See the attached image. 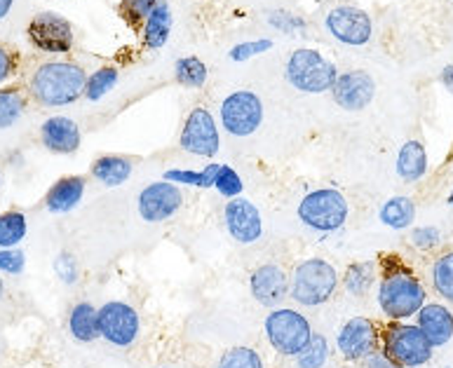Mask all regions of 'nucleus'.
Here are the masks:
<instances>
[{"label":"nucleus","instance_id":"a19ab883","mask_svg":"<svg viewBox=\"0 0 453 368\" xmlns=\"http://www.w3.org/2000/svg\"><path fill=\"white\" fill-rule=\"evenodd\" d=\"M57 272H59L64 281H73L75 275H78V268H75L73 258L68 254L59 256V258H57Z\"/></svg>","mask_w":453,"mask_h":368},{"label":"nucleus","instance_id":"a878e982","mask_svg":"<svg viewBox=\"0 0 453 368\" xmlns=\"http://www.w3.org/2000/svg\"><path fill=\"white\" fill-rule=\"evenodd\" d=\"M413 218H416V204L409 197H393L380 209V221L393 230L409 228Z\"/></svg>","mask_w":453,"mask_h":368},{"label":"nucleus","instance_id":"39448f33","mask_svg":"<svg viewBox=\"0 0 453 368\" xmlns=\"http://www.w3.org/2000/svg\"><path fill=\"white\" fill-rule=\"evenodd\" d=\"M284 75H287L291 88H296L298 92L325 94L332 92L334 82L339 78V71L318 50L301 47V50H294L289 54Z\"/></svg>","mask_w":453,"mask_h":368},{"label":"nucleus","instance_id":"de8ad7c7","mask_svg":"<svg viewBox=\"0 0 453 368\" xmlns=\"http://www.w3.org/2000/svg\"><path fill=\"white\" fill-rule=\"evenodd\" d=\"M0 183H3V181H0Z\"/></svg>","mask_w":453,"mask_h":368},{"label":"nucleus","instance_id":"e433bc0d","mask_svg":"<svg viewBox=\"0 0 453 368\" xmlns=\"http://www.w3.org/2000/svg\"><path fill=\"white\" fill-rule=\"evenodd\" d=\"M157 3L160 0H122V14L127 17L129 24H139V21H146Z\"/></svg>","mask_w":453,"mask_h":368},{"label":"nucleus","instance_id":"c03bdc74","mask_svg":"<svg viewBox=\"0 0 453 368\" xmlns=\"http://www.w3.org/2000/svg\"><path fill=\"white\" fill-rule=\"evenodd\" d=\"M14 0H0V19H5L10 10H12Z\"/></svg>","mask_w":453,"mask_h":368},{"label":"nucleus","instance_id":"f704fd0d","mask_svg":"<svg viewBox=\"0 0 453 368\" xmlns=\"http://www.w3.org/2000/svg\"><path fill=\"white\" fill-rule=\"evenodd\" d=\"M217 368H264V362L251 348H233L224 352Z\"/></svg>","mask_w":453,"mask_h":368},{"label":"nucleus","instance_id":"dca6fc26","mask_svg":"<svg viewBox=\"0 0 453 368\" xmlns=\"http://www.w3.org/2000/svg\"><path fill=\"white\" fill-rule=\"evenodd\" d=\"M334 101L339 104L343 111H365L372 104L373 94H376V82L365 71H348L336 78L332 88Z\"/></svg>","mask_w":453,"mask_h":368},{"label":"nucleus","instance_id":"5701e85b","mask_svg":"<svg viewBox=\"0 0 453 368\" xmlns=\"http://www.w3.org/2000/svg\"><path fill=\"white\" fill-rule=\"evenodd\" d=\"M427 172L426 148L418 141H406L397 155V174L402 181L416 183L420 181Z\"/></svg>","mask_w":453,"mask_h":368},{"label":"nucleus","instance_id":"49530a36","mask_svg":"<svg viewBox=\"0 0 453 368\" xmlns=\"http://www.w3.org/2000/svg\"><path fill=\"white\" fill-rule=\"evenodd\" d=\"M449 204H451V207H453V193L449 195Z\"/></svg>","mask_w":453,"mask_h":368},{"label":"nucleus","instance_id":"b1692460","mask_svg":"<svg viewBox=\"0 0 453 368\" xmlns=\"http://www.w3.org/2000/svg\"><path fill=\"white\" fill-rule=\"evenodd\" d=\"M68 331L78 342H92L99 338L96 308L92 303H78L68 317Z\"/></svg>","mask_w":453,"mask_h":368},{"label":"nucleus","instance_id":"c85d7f7f","mask_svg":"<svg viewBox=\"0 0 453 368\" xmlns=\"http://www.w3.org/2000/svg\"><path fill=\"white\" fill-rule=\"evenodd\" d=\"M27 111V94L19 88H0V129L12 127Z\"/></svg>","mask_w":453,"mask_h":368},{"label":"nucleus","instance_id":"ddd939ff","mask_svg":"<svg viewBox=\"0 0 453 368\" xmlns=\"http://www.w3.org/2000/svg\"><path fill=\"white\" fill-rule=\"evenodd\" d=\"M183 207L181 188L170 181H156L139 193L136 209L146 223H165L174 218Z\"/></svg>","mask_w":453,"mask_h":368},{"label":"nucleus","instance_id":"393cba45","mask_svg":"<svg viewBox=\"0 0 453 368\" xmlns=\"http://www.w3.org/2000/svg\"><path fill=\"white\" fill-rule=\"evenodd\" d=\"M28 233L27 214L21 209H10L0 214V249H14Z\"/></svg>","mask_w":453,"mask_h":368},{"label":"nucleus","instance_id":"c9c22d12","mask_svg":"<svg viewBox=\"0 0 453 368\" xmlns=\"http://www.w3.org/2000/svg\"><path fill=\"white\" fill-rule=\"evenodd\" d=\"M268 50H273V41H250V42H240V45L233 47V50L228 52V57L233 61H237V64H242V61L254 59V57H258V54L268 52Z\"/></svg>","mask_w":453,"mask_h":368},{"label":"nucleus","instance_id":"20e7f679","mask_svg":"<svg viewBox=\"0 0 453 368\" xmlns=\"http://www.w3.org/2000/svg\"><path fill=\"white\" fill-rule=\"evenodd\" d=\"M339 287V275L332 263L322 258H308L301 261L294 268V275L289 280L291 298L303 305V308H318L325 305Z\"/></svg>","mask_w":453,"mask_h":368},{"label":"nucleus","instance_id":"f03ea898","mask_svg":"<svg viewBox=\"0 0 453 368\" xmlns=\"http://www.w3.org/2000/svg\"><path fill=\"white\" fill-rule=\"evenodd\" d=\"M88 73L73 61H48L35 68L28 78V92L41 106H71L85 94Z\"/></svg>","mask_w":453,"mask_h":368},{"label":"nucleus","instance_id":"4be33fe9","mask_svg":"<svg viewBox=\"0 0 453 368\" xmlns=\"http://www.w3.org/2000/svg\"><path fill=\"white\" fill-rule=\"evenodd\" d=\"M172 34V10L170 5L160 0L156 7H153V12L146 17L143 21V42L150 50H160L165 42L170 41Z\"/></svg>","mask_w":453,"mask_h":368},{"label":"nucleus","instance_id":"412c9836","mask_svg":"<svg viewBox=\"0 0 453 368\" xmlns=\"http://www.w3.org/2000/svg\"><path fill=\"white\" fill-rule=\"evenodd\" d=\"M134 172V162L125 155H102L92 162V176L106 188L122 186Z\"/></svg>","mask_w":453,"mask_h":368},{"label":"nucleus","instance_id":"9b49d317","mask_svg":"<svg viewBox=\"0 0 453 368\" xmlns=\"http://www.w3.org/2000/svg\"><path fill=\"white\" fill-rule=\"evenodd\" d=\"M325 27L334 41L348 47H362L372 41V17L355 5H339L329 10Z\"/></svg>","mask_w":453,"mask_h":368},{"label":"nucleus","instance_id":"9d476101","mask_svg":"<svg viewBox=\"0 0 453 368\" xmlns=\"http://www.w3.org/2000/svg\"><path fill=\"white\" fill-rule=\"evenodd\" d=\"M181 148L186 153L196 155V157H214L221 148V136L214 115L207 108H193L183 122Z\"/></svg>","mask_w":453,"mask_h":368},{"label":"nucleus","instance_id":"0eeeda50","mask_svg":"<svg viewBox=\"0 0 453 368\" xmlns=\"http://www.w3.org/2000/svg\"><path fill=\"white\" fill-rule=\"evenodd\" d=\"M265 335L273 349L282 356H298L311 342L312 328L298 310L275 308L265 317Z\"/></svg>","mask_w":453,"mask_h":368},{"label":"nucleus","instance_id":"4c0bfd02","mask_svg":"<svg viewBox=\"0 0 453 368\" xmlns=\"http://www.w3.org/2000/svg\"><path fill=\"white\" fill-rule=\"evenodd\" d=\"M27 265V256L19 249H0V272L5 275H19Z\"/></svg>","mask_w":453,"mask_h":368},{"label":"nucleus","instance_id":"a211bd4d","mask_svg":"<svg viewBox=\"0 0 453 368\" xmlns=\"http://www.w3.org/2000/svg\"><path fill=\"white\" fill-rule=\"evenodd\" d=\"M41 141L50 153L73 155L81 148V127L66 115H55L41 125Z\"/></svg>","mask_w":453,"mask_h":368},{"label":"nucleus","instance_id":"cd10ccee","mask_svg":"<svg viewBox=\"0 0 453 368\" xmlns=\"http://www.w3.org/2000/svg\"><path fill=\"white\" fill-rule=\"evenodd\" d=\"M219 169H221V165H207L200 172H196V169H170V172H165L163 181L176 183V186L214 188Z\"/></svg>","mask_w":453,"mask_h":368},{"label":"nucleus","instance_id":"473e14b6","mask_svg":"<svg viewBox=\"0 0 453 368\" xmlns=\"http://www.w3.org/2000/svg\"><path fill=\"white\" fill-rule=\"evenodd\" d=\"M329 362V342L322 334H312L311 342L296 356L298 368H322Z\"/></svg>","mask_w":453,"mask_h":368},{"label":"nucleus","instance_id":"37998d69","mask_svg":"<svg viewBox=\"0 0 453 368\" xmlns=\"http://www.w3.org/2000/svg\"><path fill=\"white\" fill-rule=\"evenodd\" d=\"M441 82H444V88H447L449 92H453V66H447L441 71Z\"/></svg>","mask_w":453,"mask_h":368},{"label":"nucleus","instance_id":"7c9ffc66","mask_svg":"<svg viewBox=\"0 0 453 368\" xmlns=\"http://www.w3.org/2000/svg\"><path fill=\"white\" fill-rule=\"evenodd\" d=\"M174 75L176 82L183 88L200 89L204 88V82L210 78V71L204 66V61H200L197 57H183V59L176 61Z\"/></svg>","mask_w":453,"mask_h":368},{"label":"nucleus","instance_id":"6ab92c4d","mask_svg":"<svg viewBox=\"0 0 453 368\" xmlns=\"http://www.w3.org/2000/svg\"><path fill=\"white\" fill-rule=\"evenodd\" d=\"M416 326L423 331L433 348H441L453 338V312L440 303H426L416 315Z\"/></svg>","mask_w":453,"mask_h":368},{"label":"nucleus","instance_id":"79ce46f5","mask_svg":"<svg viewBox=\"0 0 453 368\" xmlns=\"http://www.w3.org/2000/svg\"><path fill=\"white\" fill-rule=\"evenodd\" d=\"M365 368H399V366H395V364L388 362L386 356L380 355V352H376V355H372L369 359H365Z\"/></svg>","mask_w":453,"mask_h":368},{"label":"nucleus","instance_id":"a18cd8bd","mask_svg":"<svg viewBox=\"0 0 453 368\" xmlns=\"http://www.w3.org/2000/svg\"><path fill=\"white\" fill-rule=\"evenodd\" d=\"M3 294H5V284H3V277H0V298H3Z\"/></svg>","mask_w":453,"mask_h":368},{"label":"nucleus","instance_id":"ea45409f","mask_svg":"<svg viewBox=\"0 0 453 368\" xmlns=\"http://www.w3.org/2000/svg\"><path fill=\"white\" fill-rule=\"evenodd\" d=\"M14 73V54L7 50L5 45H0V88L10 80V75Z\"/></svg>","mask_w":453,"mask_h":368},{"label":"nucleus","instance_id":"1a4fd4ad","mask_svg":"<svg viewBox=\"0 0 453 368\" xmlns=\"http://www.w3.org/2000/svg\"><path fill=\"white\" fill-rule=\"evenodd\" d=\"M96 324H99V338L115 345V348H129L139 338V315L127 303L111 301L96 310Z\"/></svg>","mask_w":453,"mask_h":368},{"label":"nucleus","instance_id":"bb28decb","mask_svg":"<svg viewBox=\"0 0 453 368\" xmlns=\"http://www.w3.org/2000/svg\"><path fill=\"white\" fill-rule=\"evenodd\" d=\"M430 281L434 291L453 305V251H444L430 265Z\"/></svg>","mask_w":453,"mask_h":368},{"label":"nucleus","instance_id":"f8f14e48","mask_svg":"<svg viewBox=\"0 0 453 368\" xmlns=\"http://www.w3.org/2000/svg\"><path fill=\"white\" fill-rule=\"evenodd\" d=\"M27 35L35 50L48 54H66L73 50V28L61 14H35L27 28Z\"/></svg>","mask_w":453,"mask_h":368},{"label":"nucleus","instance_id":"2f4dec72","mask_svg":"<svg viewBox=\"0 0 453 368\" xmlns=\"http://www.w3.org/2000/svg\"><path fill=\"white\" fill-rule=\"evenodd\" d=\"M115 85H118V68L113 66L96 68L95 73L88 75L85 96H88V101H99L104 99V96H106Z\"/></svg>","mask_w":453,"mask_h":368},{"label":"nucleus","instance_id":"72a5a7b5","mask_svg":"<svg viewBox=\"0 0 453 368\" xmlns=\"http://www.w3.org/2000/svg\"><path fill=\"white\" fill-rule=\"evenodd\" d=\"M214 190H217L219 195H224L226 200L230 202V200H237V197L242 195L244 183L235 169L228 167V165H221V169H219V174H217V181H214Z\"/></svg>","mask_w":453,"mask_h":368},{"label":"nucleus","instance_id":"7ed1b4c3","mask_svg":"<svg viewBox=\"0 0 453 368\" xmlns=\"http://www.w3.org/2000/svg\"><path fill=\"white\" fill-rule=\"evenodd\" d=\"M433 345L416 324L390 322L380 328V355L399 368H416L430 362Z\"/></svg>","mask_w":453,"mask_h":368},{"label":"nucleus","instance_id":"4468645a","mask_svg":"<svg viewBox=\"0 0 453 368\" xmlns=\"http://www.w3.org/2000/svg\"><path fill=\"white\" fill-rule=\"evenodd\" d=\"M336 345H339V352L345 362H365L379 352L380 331L372 319L352 317L350 322H345L339 331Z\"/></svg>","mask_w":453,"mask_h":368},{"label":"nucleus","instance_id":"aec40b11","mask_svg":"<svg viewBox=\"0 0 453 368\" xmlns=\"http://www.w3.org/2000/svg\"><path fill=\"white\" fill-rule=\"evenodd\" d=\"M82 197H85V179L82 176H61L45 195V207L50 214H68L81 204Z\"/></svg>","mask_w":453,"mask_h":368},{"label":"nucleus","instance_id":"f3484780","mask_svg":"<svg viewBox=\"0 0 453 368\" xmlns=\"http://www.w3.org/2000/svg\"><path fill=\"white\" fill-rule=\"evenodd\" d=\"M250 288L251 295L264 308H278L280 303L289 295V277L275 263H265L251 272Z\"/></svg>","mask_w":453,"mask_h":368},{"label":"nucleus","instance_id":"2eb2a0df","mask_svg":"<svg viewBox=\"0 0 453 368\" xmlns=\"http://www.w3.org/2000/svg\"><path fill=\"white\" fill-rule=\"evenodd\" d=\"M224 221L230 237L240 244H254L264 234V218L250 200L237 197L230 200L224 209Z\"/></svg>","mask_w":453,"mask_h":368},{"label":"nucleus","instance_id":"c756f323","mask_svg":"<svg viewBox=\"0 0 453 368\" xmlns=\"http://www.w3.org/2000/svg\"><path fill=\"white\" fill-rule=\"evenodd\" d=\"M373 281H376V263L372 261L352 263L343 275L345 291L352 295H365L373 287Z\"/></svg>","mask_w":453,"mask_h":368},{"label":"nucleus","instance_id":"f257e3e1","mask_svg":"<svg viewBox=\"0 0 453 368\" xmlns=\"http://www.w3.org/2000/svg\"><path fill=\"white\" fill-rule=\"evenodd\" d=\"M379 305L390 322L418 315L426 305V287L399 256L386 254L379 261Z\"/></svg>","mask_w":453,"mask_h":368},{"label":"nucleus","instance_id":"58836bf2","mask_svg":"<svg viewBox=\"0 0 453 368\" xmlns=\"http://www.w3.org/2000/svg\"><path fill=\"white\" fill-rule=\"evenodd\" d=\"M411 244L420 251H430L440 244V233L437 228H416L411 233Z\"/></svg>","mask_w":453,"mask_h":368},{"label":"nucleus","instance_id":"6e6552de","mask_svg":"<svg viewBox=\"0 0 453 368\" xmlns=\"http://www.w3.org/2000/svg\"><path fill=\"white\" fill-rule=\"evenodd\" d=\"M264 122V101L250 89L228 94L221 104V125L230 136H251Z\"/></svg>","mask_w":453,"mask_h":368},{"label":"nucleus","instance_id":"423d86ee","mask_svg":"<svg viewBox=\"0 0 453 368\" xmlns=\"http://www.w3.org/2000/svg\"><path fill=\"white\" fill-rule=\"evenodd\" d=\"M348 216V200L334 188H318L298 202V218L315 233H336L343 228Z\"/></svg>","mask_w":453,"mask_h":368}]
</instances>
